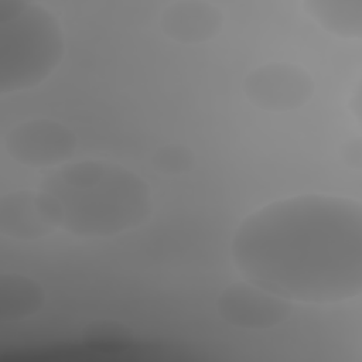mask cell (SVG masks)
Listing matches in <instances>:
<instances>
[{
  "mask_svg": "<svg viewBox=\"0 0 362 362\" xmlns=\"http://www.w3.org/2000/svg\"><path fill=\"white\" fill-rule=\"evenodd\" d=\"M230 253L245 280L291 303L356 298L362 291V205L327 194L270 202L240 222Z\"/></svg>",
  "mask_w": 362,
  "mask_h": 362,
  "instance_id": "1",
  "label": "cell"
},
{
  "mask_svg": "<svg viewBox=\"0 0 362 362\" xmlns=\"http://www.w3.org/2000/svg\"><path fill=\"white\" fill-rule=\"evenodd\" d=\"M38 191L58 228L76 236L119 235L140 226L153 211L146 181L110 161L65 164L44 178Z\"/></svg>",
  "mask_w": 362,
  "mask_h": 362,
  "instance_id": "2",
  "label": "cell"
},
{
  "mask_svg": "<svg viewBox=\"0 0 362 362\" xmlns=\"http://www.w3.org/2000/svg\"><path fill=\"white\" fill-rule=\"evenodd\" d=\"M65 52L57 18L42 6L0 1V90H25L44 82Z\"/></svg>",
  "mask_w": 362,
  "mask_h": 362,
  "instance_id": "3",
  "label": "cell"
},
{
  "mask_svg": "<svg viewBox=\"0 0 362 362\" xmlns=\"http://www.w3.org/2000/svg\"><path fill=\"white\" fill-rule=\"evenodd\" d=\"M246 98L266 112H290L304 106L314 93V81L301 66L269 62L253 69L245 79Z\"/></svg>",
  "mask_w": 362,
  "mask_h": 362,
  "instance_id": "4",
  "label": "cell"
},
{
  "mask_svg": "<svg viewBox=\"0 0 362 362\" xmlns=\"http://www.w3.org/2000/svg\"><path fill=\"white\" fill-rule=\"evenodd\" d=\"M7 153L27 167H51L69 160L76 148L71 129L51 119H33L20 123L4 137Z\"/></svg>",
  "mask_w": 362,
  "mask_h": 362,
  "instance_id": "5",
  "label": "cell"
},
{
  "mask_svg": "<svg viewBox=\"0 0 362 362\" xmlns=\"http://www.w3.org/2000/svg\"><path fill=\"white\" fill-rule=\"evenodd\" d=\"M221 318L242 329H267L286 321L293 303L252 283L239 281L228 286L216 300Z\"/></svg>",
  "mask_w": 362,
  "mask_h": 362,
  "instance_id": "6",
  "label": "cell"
},
{
  "mask_svg": "<svg viewBox=\"0 0 362 362\" xmlns=\"http://www.w3.org/2000/svg\"><path fill=\"white\" fill-rule=\"evenodd\" d=\"M163 33L173 41L195 45L215 38L223 25L222 11L208 1L181 0L168 4L161 16Z\"/></svg>",
  "mask_w": 362,
  "mask_h": 362,
  "instance_id": "7",
  "label": "cell"
},
{
  "mask_svg": "<svg viewBox=\"0 0 362 362\" xmlns=\"http://www.w3.org/2000/svg\"><path fill=\"white\" fill-rule=\"evenodd\" d=\"M58 229L40 191L20 189L0 199V232L13 239H40Z\"/></svg>",
  "mask_w": 362,
  "mask_h": 362,
  "instance_id": "8",
  "label": "cell"
},
{
  "mask_svg": "<svg viewBox=\"0 0 362 362\" xmlns=\"http://www.w3.org/2000/svg\"><path fill=\"white\" fill-rule=\"evenodd\" d=\"M44 305V291L33 279L8 273L0 277V320L20 321L35 315Z\"/></svg>",
  "mask_w": 362,
  "mask_h": 362,
  "instance_id": "9",
  "label": "cell"
},
{
  "mask_svg": "<svg viewBox=\"0 0 362 362\" xmlns=\"http://www.w3.org/2000/svg\"><path fill=\"white\" fill-rule=\"evenodd\" d=\"M305 13L325 31L342 38H361L362 1L361 0H308Z\"/></svg>",
  "mask_w": 362,
  "mask_h": 362,
  "instance_id": "10",
  "label": "cell"
},
{
  "mask_svg": "<svg viewBox=\"0 0 362 362\" xmlns=\"http://www.w3.org/2000/svg\"><path fill=\"white\" fill-rule=\"evenodd\" d=\"M151 163L154 168L163 174H184L194 167V153L181 144H170L158 148Z\"/></svg>",
  "mask_w": 362,
  "mask_h": 362,
  "instance_id": "11",
  "label": "cell"
}]
</instances>
